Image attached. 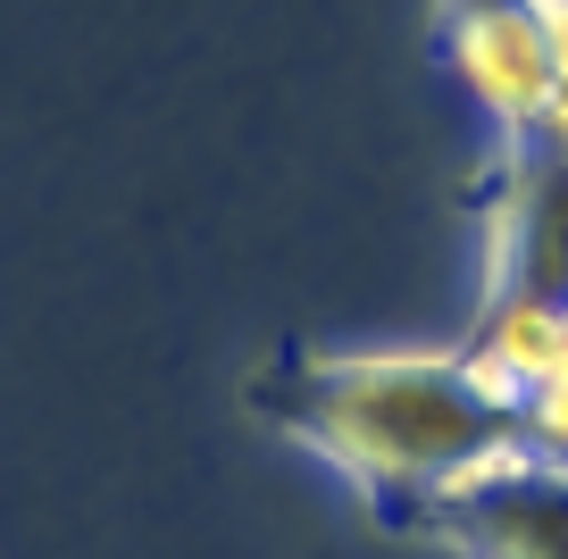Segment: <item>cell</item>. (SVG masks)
Masks as SVG:
<instances>
[{
    "label": "cell",
    "mask_w": 568,
    "mask_h": 559,
    "mask_svg": "<svg viewBox=\"0 0 568 559\" xmlns=\"http://www.w3.org/2000/svg\"><path fill=\"white\" fill-rule=\"evenodd\" d=\"M468 367H477L510 409H527L568 367V301L527 293V284H494L485 309H477V334H468Z\"/></svg>",
    "instance_id": "277c9868"
},
{
    "label": "cell",
    "mask_w": 568,
    "mask_h": 559,
    "mask_svg": "<svg viewBox=\"0 0 568 559\" xmlns=\"http://www.w3.org/2000/svg\"><path fill=\"white\" fill-rule=\"evenodd\" d=\"M251 409L318 451L343 485L376 501V518L426 526V509L460 492L468 476L527 451V409L485 385L468 350H343V359H293Z\"/></svg>",
    "instance_id": "6da1fadb"
},
{
    "label": "cell",
    "mask_w": 568,
    "mask_h": 559,
    "mask_svg": "<svg viewBox=\"0 0 568 559\" xmlns=\"http://www.w3.org/2000/svg\"><path fill=\"white\" fill-rule=\"evenodd\" d=\"M535 159H518L501 184L494 217V284H527V293L568 301V151L527 142Z\"/></svg>",
    "instance_id": "3957f363"
},
{
    "label": "cell",
    "mask_w": 568,
    "mask_h": 559,
    "mask_svg": "<svg viewBox=\"0 0 568 559\" xmlns=\"http://www.w3.org/2000/svg\"><path fill=\"white\" fill-rule=\"evenodd\" d=\"M527 451L568 468V367L551 376V393H535V402H527Z\"/></svg>",
    "instance_id": "5b68a950"
},
{
    "label": "cell",
    "mask_w": 568,
    "mask_h": 559,
    "mask_svg": "<svg viewBox=\"0 0 568 559\" xmlns=\"http://www.w3.org/2000/svg\"><path fill=\"white\" fill-rule=\"evenodd\" d=\"M551 151H568V134H560V142H551Z\"/></svg>",
    "instance_id": "8992f818"
},
{
    "label": "cell",
    "mask_w": 568,
    "mask_h": 559,
    "mask_svg": "<svg viewBox=\"0 0 568 559\" xmlns=\"http://www.w3.org/2000/svg\"><path fill=\"white\" fill-rule=\"evenodd\" d=\"M426 535L468 559H568V468L560 459H501L426 509Z\"/></svg>",
    "instance_id": "7a4b0ae2"
}]
</instances>
